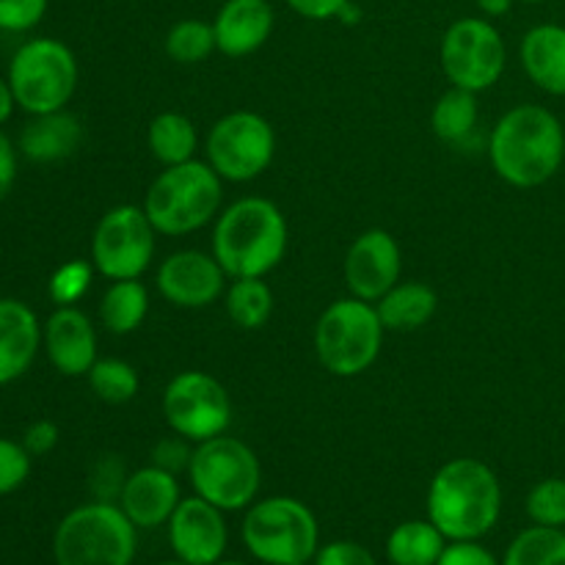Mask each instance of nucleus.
<instances>
[{
    "mask_svg": "<svg viewBox=\"0 0 565 565\" xmlns=\"http://www.w3.org/2000/svg\"><path fill=\"white\" fill-rule=\"evenodd\" d=\"M494 174L513 188H539L561 171L565 127L544 105L524 103L500 116L489 136Z\"/></svg>",
    "mask_w": 565,
    "mask_h": 565,
    "instance_id": "nucleus-1",
    "label": "nucleus"
},
{
    "mask_svg": "<svg viewBox=\"0 0 565 565\" xmlns=\"http://www.w3.org/2000/svg\"><path fill=\"white\" fill-rule=\"evenodd\" d=\"M500 513L502 483L478 458H452L430 480L428 519L447 541H480L497 527Z\"/></svg>",
    "mask_w": 565,
    "mask_h": 565,
    "instance_id": "nucleus-2",
    "label": "nucleus"
},
{
    "mask_svg": "<svg viewBox=\"0 0 565 565\" xmlns=\"http://www.w3.org/2000/svg\"><path fill=\"white\" fill-rule=\"evenodd\" d=\"M287 237L285 213L270 199H237L215 221L213 257L230 279H265L285 259Z\"/></svg>",
    "mask_w": 565,
    "mask_h": 565,
    "instance_id": "nucleus-3",
    "label": "nucleus"
},
{
    "mask_svg": "<svg viewBox=\"0 0 565 565\" xmlns=\"http://www.w3.org/2000/svg\"><path fill=\"white\" fill-rule=\"evenodd\" d=\"M207 160L166 166L143 196V213L158 235L182 237L202 230L218 215L224 185Z\"/></svg>",
    "mask_w": 565,
    "mask_h": 565,
    "instance_id": "nucleus-4",
    "label": "nucleus"
},
{
    "mask_svg": "<svg viewBox=\"0 0 565 565\" xmlns=\"http://www.w3.org/2000/svg\"><path fill=\"white\" fill-rule=\"evenodd\" d=\"M384 323L375 303L362 298H340L329 303L315 326V353L323 370L337 379H356L367 373L384 348Z\"/></svg>",
    "mask_w": 565,
    "mask_h": 565,
    "instance_id": "nucleus-5",
    "label": "nucleus"
},
{
    "mask_svg": "<svg viewBox=\"0 0 565 565\" xmlns=\"http://www.w3.org/2000/svg\"><path fill=\"white\" fill-rule=\"evenodd\" d=\"M136 524L116 502H88L61 519L53 539L58 565H130L136 557Z\"/></svg>",
    "mask_w": 565,
    "mask_h": 565,
    "instance_id": "nucleus-6",
    "label": "nucleus"
},
{
    "mask_svg": "<svg viewBox=\"0 0 565 565\" xmlns=\"http://www.w3.org/2000/svg\"><path fill=\"white\" fill-rule=\"evenodd\" d=\"M243 544L265 565L309 563L320 550L315 513L296 497H265L243 516Z\"/></svg>",
    "mask_w": 565,
    "mask_h": 565,
    "instance_id": "nucleus-7",
    "label": "nucleus"
},
{
    "mask_svg": "<svg viewBox=\"0 0 565 565\" xmlns=\"http://www.w3.org/2000/svg\"><path fill=\"white\" fill-rule=\"evenodd\" d=\"M188 480L193 491L221 511H243L254 505L263 486V463L246 441L215 436L193 447Z\"/></svg>",
    "mask_w": 565,
    "mask_h": 565,
    "instance_id": "nucleus-8",
    "label": "nucleus"
},
{
    "mask_svg": "<svg viewBox=\"0 0 565 565\" xmlns=\"http://www.w3.org/2000/svg\"><path fill=\"white\" fill-rule=\"evenodd\" d=\"M6 81L25 114L64 110L77 88V58L58 39H31L14 53Z\"/></svg>",
    "mask_w": 565,
    "mask_h": 565,
    "instance_id": "nucleus-9",
    "label": "nucleus"
},
{
    "mask_svg": "<svg viewBox=\"0 0 565 565\" xmlns=\"http://www.w3.org/2000/svg\"><path fill=\"white\" fill-rule=\"evenodd\" d=\"M439 61L452 86L480 94L497 86L505 72V39L486 17H461L441 36Z\"/></svg>",
    "mask_w": 565,
    "mask_h": 565,
    "instance_id": "nucleus-10",
    "label": "nucleus"
},
{
    "mask_svg": "<svg viewBox=\"0 0 565 565\" xmlns=\"http://www.w3.org/2000/svg\"><path fill=\"white\" fill-rule=\"evenodd\" d=\"M204 154L221 180L252 182L274 163L276 132L265 116L254 110H232L210 127Z\"/></svg>",
    "mask_w": 565,
    "mask_h": 565,
    "instance_id": "nucleus-11",
    "label": "nucleus"
},
{
    "mask_svg": "<svg viewBox=\"0 0 565 565\" xmlns=\"http://www.w3.org/2000/svg\"><path fill=\"white\" fill-rule=\"evenodd\" d=\"M163 419L171 434L188 441L215 439L232 423V401L226 386L204 370H182L163 390Z\"/></svg>",
    "mask_w": 565,
    "mask_h": 565,
    "instance_id": "nucleus-12",
    "label": "nucleus"
},
{
    "mask_svg": "<svg viewBox=\"0 0 565 565\" xmlns=\"http://www.w3.org/2000/svg\"><path fill=\"white\" fill-rule=\"evenodd\" d=\"M154 226L143 207L119 204L99 218L92 235V263L110 281L141 279L154 257Z\"/></svg>",
    "mask_w": 565,
    "mask_h": 565,
    "instance_id": "nucleus-13",
    "label": "nucleus"
},
{
    "mask_svg": "<svg viewBox=\"0 0 565 565\" xmlns=\"http://www.w3.org/2000/svg\"><path fill=\"white\" fill-rule=\"evenodd\" d=\"M226 270L213 254L182 248L160 263L154 285L177 309H207L226 292Z\"/></svg>",
    "mask_w": 565,
    "mask_h": 565,
    "instance_id": "nucleus-14",
    "label": "nucleus"
},
{
    "mask_svg": "<svg viewBox=\"0 0 565 565\" xmlns=\"http://www.w3.org/2000/svg\"><path fill=\"white\" fill-rule=\"evenodd\" d=\"M403 254L395 235L386 230H367L351 243L342 263L345 287L353 298L375 303L401 281Z\"/></svg>",
    "mask_w": 565,
    "mask_h": 565,
    "instance_id": "nucleus-15",
    "label": "nucleus"
},
{
    "mask_svg": "<svg viewBox=\"0 0 565 565\" xmlns=\"http://www.w3.org/2000/svg\"><path fill=\"white\" fill-rule=\"evenodd\" d=\"M226 533L224 511L202 497H188L169 519V544L180 561L191 565H215L224 561Z\"/></svg>",
    "mask_w": 565,
    "mask_h": 565,
    "instance_id": "nucleus-16",
    "label": "nucleus"
},
{
    "mask_svg": "<svg viewBox=\"0 0 565 565\" xmlns=\"http://www.w3.org/2000/svg\"><path fill=\"white\" fill-rule=\"evenodd\" d=\"M42 345L50 364L66 379H81L97 362V331L86 312L58 307L42 329Z\"/></svg>",
    "mask_w": 565,
    "mask_h": 565,
    "instance_id": "nucleus-17",
    "label": "nucleus"
},
{
    "mask_svg": "<svg viewBox=\"0 0 565 565\" xmlns=\"http://www.w3.org/2000/svg\"><path fill=\"white\" fill-rule=\"evenodd\" d=\"M180 502L182 497L177 475L149 463V467L136 469V472L127 478L116 505L125 511V516L130 519L136 527L152 530L160 527V524H169L171 513L177 511Z\"/></svg>",
    "mask_w": 565,
    "mask_h": 565,
    "instance_id": "nucleus-18",
    "label": "nucleus"
},
{
    "mask_svg": "<svg viewBox=\"0 0 565 565\" xmlns=\"http://www.w3.org/2000/svg\"><path fill=\"white\" fill-rule=\"evenodd\" d=\"M270 0H226L213 20L215 47L230 58H246L263 50L274 33Z\"/></svg>",
    "mask_w": 565,
    "mask_h": 565,
    "instance_id": "nucleus-19",
    "label": "nucleus"
},
{
    "mask_svg": "<svg viewBox=\"0 0 565 565\" xmlns=\"http://www.w3.org/2000/svg\"><path fill=\"white\" fill-rule=\"evenodd\" d=\"M42 348L36 312L17 298H0V386L22 379Z\"/></svg>",
    "mask_w": 565,
    "mask_h": 565,
    "instance_id": "nucleus-20",
    "label": "nucleus"
},
{
    "mask_svg": "<svg viewBox=\"0 0 565 565\" xmlns=\"http://www.w3.org/2000/svg\"><path fill=\"white\" fill-rule=\"evenodd\" d=\"M519 61L530 81L552 97H565V25L530 28L519 44Z\"/></svg>",
    "mask_w": 565,
    "mask_h": 565,
    "instance_id": "nucleus-21",
    "label": "nucleus"
},
{
    "mask_svg": "<svg viewBox=\"0 0 565 565\" xmlns=\"http://www.w3.org/2000/svg\"><path fill=\"white\" fill-rule=\"evenodd\" d=\"M83 143V125L66 110L39 114L22 127L20 149L33 163H58L72 158Z\"/></svg>",
    "mask_w": 565,
    "mask_h": 565,
    "instance_id": "nucleus-22",
    "label": "nucleus"
},
{
    "mask_svg": "<svg viewBox=\"0 0 565 565\" xmlns=\"http://www.w3.org/2000/svg\"><path fill=\"white\" fill-rule=\"evenodd\" d=\"M386 331H417L439 312V292L425 281H397L381 301H375Z\"/></svg>",
    "mask_w": 565,
    "mask_h": 565,
    "instance_id": "nucleus-23",
    "label": "nucleus"
},
{
    "mask_svg": "<svg viewBox=\"0 0 565 565\" xmlns=\"http://www.w3.org/2000/svg\"><path fill=\"white\" fill-rule=\"evenodd\" d=\"M447 539L430 519H412L397 524L386 539V561L392 565H436Z\"/></svg>",
    "mask_w": 565,
    "mask_h": 565,
    "instance_id": "nucleus-24",
    "label": "nucleus"
},
{
    "mask_svg": "<svg viewBox=\"0 0 565 565\" xmlns=\"http://www.w3.org/2000/svg\"><path fill=\"white\" fill-rule=\"evenodd\" d=\"M149 152L158 163L180 166L193 160L199 147V132L191 116L177 114V110H163L149 121L147 130Z\"/></svg>",
    "mask_w": 565,
    "mask_h": 565,
    "instance_id": "nucleus-25",
    "label": "nucleus"
},
{
    "mask_svg": "<svg viewBox=\"0 0 565 565\" xmlns=\"http://www.w3.org/2000/svg\"><path fill=\"white\" fill-rule=\"evenodd\" d=\"M149 315V290L138 279L114 281L99 301V320L116 337L141 329Z\"/></svg>",
    "mask_w": 565,
    "mask_h": 565,
    "instance_id": "nucleus-26",
    "label": "nucleus"
},
{
    "mask_svg": "<svg viewBox=\"0 0 565 565\" xmlns=\"http://www.w3.org/2000/svg\"><path fill=\"white\" fill-rule=\"evenodd\" d=\"M224 307L232 326L243 331H257L274 315V292L265 285L263 276L232 279V285L224 292Z\"/></svg>",
    "mask_w": 565,
    "mask_h": 565,
    "instance_id": "nucleus-27",
    "label": "nucleus"
},
{
    "mask_svg": "<svg viewBox=\"0 0 565 565\" xmlns=\"http://www.w3.org/2000/svg\"><path fill=\"white\" fill-rule=\"evenodd\" d=\"M478 94L452 86L450 92H445L436 99L434 110H430V130L441 141L461 143L472 136L475 127H478Z\"/></svg>",
    "mask_w": 565,
    "mask_h": 565,
    "instance_id": "nucleus-28",
    "label": "nucleus"
},
{
    "mask_svg": "<svg viewBox=\"0 0 565 565\" xmlns=\"http://www.w3.org/2000/svg\"><path fill=\"white\" fill-rule=\"evenodd\" d=\"M502 565H565V530L539 524L522 530L508 546Z\"/></svg>",
    "mask_w": 565,
    "mask_h": 565,
    "instance_id": "nucleus-29",
    "label": "nucleus"
},
{
    "mask_svg": "<svg viewBox=\"0 0 565 565\" xmlns=\"http://www.w3.org/2000/svg\"><path fill=\"white\" fill-rule=\"evenodd\" d=\"M86 379L94 395L103 403H108V406H125L141 390V379H138L136 367L116 356L97 359Z\"/></svg>",
    "mask_w": 565,
    "mask_h": 565,
    "instance_id": "nucleus-30",
    "label": "nucleus"
},
{
    "mask_svg": "<svg viewBox=\"0 0 565 565\" xmlns=\"http://www.w3.org/2000/svg\"><path fill=\"white\" fill-rule=\"evenodd\" d=\"M166 55L171 61L182 66H191V64H202L207 61L210 55L215 53V31H213V22H204V20H180L169 28L166 33Z\"/></svg>",
    "mask_w": 565,
    "mask_h": 565,
    "instance_id": "nucleus-31",
    "label": "nucleus"
},
{
    "mask_svg": "<svg viewBox=\"0 0 565 565\" xmlns=\"http://www.w3.org/2000/svg\"><path fill=\"white\" fill-rule=\"evenodd\" d=\"M527 516L539 527L565 530V478H546L530 489Z\"/></svg>",
    "mask_w": 565,
    "mask_h": 565,
    "instance_id": "nucleus-32",
    "label": "nucleus"
},
{
    "mask_svg": "<svg viewBox=\"0 0 565 565\" xmlns=\"http://www.w3.org/2000/svg\"><path fill=\"white\" fill-rule=\"evenodd\" d=\"M94 270H97L94 263H86V259H70L58 265L50 276V298L55 307H75L92 287Z\"/></svg>",
    "mask_w": 565,
    "mask_h": 565,
    "instance_id": "nucleus-33",
    "label": "nucleus"
},
{
    "mask_svg": "<svg viewBox=\"0 0 565 565\" xmlns=\"http://www.w3.org/2000/svg\"><path fill=\"white\" fill-rule=\"evenodd\" d=\"M31 452L22 447V441L0 439V497L20 489L31 475Z\"/></svg>",
    "mask_w": 565,
    "mask_h": 565,
    "instance_id": "nucleus-34",
    "label": "nucleus"
},
{
    "mask_svg": "<svg viewBox=\"0 0 565 565\" xmlns=\"http://www.w3.org/2000/svg\"><path fill=\"white\" fill-rule=\"evenodd\" d=\"M127 478L125 461L119 456H103L92 467V491L97 502H119Z\"/></svg>",
    "mask_w": 565,
    "mask_h": 565,
    "instance_id": "nucleus-35",
    "label": "nucleus"
},
{
    "mask_svg": "<svg viewBox=\"0 0 565 565\" xmlns=\"http://www.w3.org/2000/svg\"><path fill=\"white\" fill-rule=\"evenodd\" d=\"M44 14L47 0H0V31H31L44 20Z\"/></svg>",
    "mask_w": 565,
    "mask_h": 565,
    "instance_id": "nucleus-36",
    "label": "nucleus"
},
{
    "mask_svg": "<svg viewBox=\"0 0 565 565\" xmlns=\"http://www.w3.org/2000/svg\"><path fill=\"white\" fill-rule=\"evenodd\" d=\"M191 445L193 441H188L185 436H180V434L166 436V439H160L158 445H154L152 463L154 467L166 469V472H171V475L188 472V467H191V458H193Z\"/></svg>",
    "mask_w": 565,
    "mask_h": 565,
    "instance_id": "nucleus-37",
    "label": "nucleus"
},
{
    "mask_svg": "<svg viewBox=\"0 0 565 565\" xmlns=\"http://www.w3.org/2000/svg\"><path fill=\"white\" fill-rule=\"evenodd\" d=\"M315 565H379L373 552L356 541H331L315 552Z\"/></svg>",
    "mask_w": 565,
    "mask_h": 565,
    "instance_id": "nucleus-38",
    "label": "nucleus"
},
{
    "mask_svg": "<svg viewBox=\"0 0 565 565\" xmlns=\"http://www.w3.org/2000/svg\"><path fill=\"white\" fill-rule=\"evenodd\" d=\"M436 565H502L478 541H450Z\"/></svg>",
    "mask_w": 565,
    "mask_h": 565,
    "instance_id": "nucleus-39",
    "label": "nucleus"
},
{
    "mask_svg": "<svg viewBox=\"0 0 565 565\" xmlns=\"http://www.w3.org/2000/svg\"><path fill=\"white\" fill-rule=\"evenodd\" d=\"M58 425L50 423V419H36L33 425H28L25 434H22V447H25L31 456H47L58 445Z\"/></svg>",
    "mask_w": 565,
    "mask_h": 565,
    "instance_id": "nucleus-40",
    "label": "nucleus"
},
{
    "mask_svg": "<svg viewBox=\"0 0 565 565\" xmlns=\"http://www.w3.org/2000/svg\"><path fill=\"white\" fill-rule=\"evenodd\" d=\"M298 17L312 22H326V20H337L342 14L351 0H285Z\"/></svg>",
    "mask_w": 565,
    "mask_h": 565,
    "instance_id": "nucleus-41",
    "label": "nucleus"
},
{
    "mask_svg": "<svg viewBox=\"0 0 565 565\" xmlns=\"http://www.w3.org/2000/svg\"><path fill=\"white\" fill-rule=\"evenodd\" d=\"M17 180V152L9 138L0 132V202L11 193Z\"/></svg>",
    "mask_w": 565,
    "mask_h": 565,
    "instance_id": "nucleus-42",
    "label": "nucleus"
},
{
    "mask_svg": "<svg viewBox=\"0 0 565 565\" xmlns=\"http://www.w3.org/2000/svg\"><path fill=\"white\" fill-rule=\"evenodd\" d=\"M14 94H11V86H9V81H3V77H0V127L6 125V121H9V116H11V110H14Z\"/></svg>",
    "mask_w": 565,
    "mask_h": 565,
    "instance_id": "nucleus-43",
    "label": "nucleus"
},
{
    "mask_svg": "<svg viewBox=\"0 0 565 565\" xmlns=\"http://www.w3.org/2000/svg\"><path fill=\"white\" fill-rule=\"evenodd\" d=\"M475 3L486 17H505L516 0H475Z\"/></svg>",
    "mask_w": 565,
    "mask_h": 565,
    "instance_id": "nucleus-44",
    "label": "nucleus"
},
{
    "mask_svg": "<svg viewBox=\"0 0 565 565\" xmlns=\"http://www.w3.org/2000/svg\"><path fill=\"white\" fill-rule=\"evenodd\" d=\"M215 565H246V563H237V561H218Z\"/></svg>",
    "mask_w": 565,
    "mask_h": 565,
    "instance_id": "nucleus-45",
    "label": "nucleus"
},
{
    "mask_svg": "<svg viewBox=\"0 0 565 565\" xmlns=\"http://www.w3.org/2000/svg\"><path fill=\"white\" fill-rule=\"evenodd\" d=\"M163 565H191V563H185V561H180V557H177V561H169V563H163Z\"/></svg>",
    "mask_w": 565,
    "mask_h": 565,
    "instance_id": "nucleus-46",
    "label": "nucleus"
},
{
    "mask_svg": "<svg viewBox=\"0 0 565 565\" xmlns=\"http://www.w3.org/2000/svg\"><path fill=\"white\" fill-rule=\"evenodd\" d=\"M516 3H544V0H516Z\"/></svg>",
    "mask_w": 565,
    "mask_h": 565,
    "instance_id": "nucleus-47",
    "label": "nucleus"
},
{
    "mask_svg": "<svg viewBox=\"0 0 565 565\" xmlns=\"http://www.w3.org/2000/svg\"><path fill=\"white\" fill-rule=\"evenodd\" d=\"M298 565H315V563H298Z\"/></svg>",
    "mask_w": 565,
    "mask_h": 565,
    "instance_id": "nucleus-48",
    "label": "nucleus"
}]
</instances>
